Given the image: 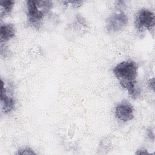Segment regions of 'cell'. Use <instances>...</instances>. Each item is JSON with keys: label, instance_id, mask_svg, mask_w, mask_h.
<instances>
[{"label": "cell", "instance_id": "cell-9", "mask_svg": "<svg viewBox=\"0 0 155 155\" xmlns=\"http://www.w3.org/2000/svg\"><path fill=\"white\" fill-rule=\"evenodd\" d=\"M16 154H21V155H24V154H36V153L30 147H24L22 148L19 149Z\"/></svg>", "mask_w": 155, "mask_h": 155}, {"label": "cell", "instance_id": "cell-7", "mask_svg": "<svg viewBox=\"0 0 155 155\" xmlns=\"http://www.w3.org/2000/svg\"><path fill=\"white\" fill-rule=\"evenodd\" d=\"M16 28L12 24H2L0 26V43L5 44L15 37Z\"/></svg>", "mask_w": 155, "mask_h": 155}, {"label": "cell", "instance_id": "cell-4", "mask_svg": "<svg viewBox=\"0 0 155 155\" xmlns=\"http://www.w3.org/2000/svg\"><path fill=\"white\" fill-rule=\"evenodd\" d=\"M127 16L121 10H117L112 13L107 20L106 28L108 33H116L124 30L127 24Z\"/></svg>", "mask_w": 155, "mask_h": 155}, {"label": "cell", "instance_id": "cell-1", "mask_svg": "<svg viewBox=\"0 0 155 155\" xmlns=\"http://www.w3.org/2000/svg\"><path fill=\"white\" fill-rule=\"evenodd\" d=\"M138 65L133 61H125L117 64L113 72L121 87L133 99H137L140 91L136 87Z\"/></svg>", "mask_w": 155, "mask_h": 155}, {"label": "cell", "instance_id": "cell-2", "mask_svg": "<svg viewBox=\"0 0 155 155\" xmlns=\"http://www.w3.org/2000/svg\"><path fill=\"white\" fill-rule=\"evenodd\" d=\"M53 7L51 1H27V18L28 25L39 29L42 20Z\"/></svg>", "mask_w": 155, "mask_h": 155}, {"label": "cell", "instance_id": "cell-8", "mask_svg": "<svg viewBox=\"0 0 155 155\" xmlns=\"http://www.w3.org/2000/svg\"><path fill=\"white\" fill-rule=\"evenodd\" d=\"M15 5L14 1H0V16L1 18L9 15Z\"/></svg>", "mask_w": 155, "mask_h": 155}, {"label": "cell", "instance_id": "cell-6", "mask_svg": "<svg viewBox=\"0 0 155 155\" xmlns=\"http://www.w3.org/2000/svg\"><path fill=\"white\" fill-rule=\"evenodd\" d=\"M1 110L2 113L6 114L11 111L15 106V100L13 97L8 93L4 86V83L1 79Z\"/></svg>", "mask_w": 155, "mask_h": 155}, {"label": "cell", "instance_id": "cell-11", "mask_svg": "<svg viewBox=\"0 0 155 155\" xmlns=\"http://www.w3.org/2000/svg\"><path fill=\"white\" fill-rule=\"evenodd\" d=\"M136 154H149V153L147 151V150L145 148H141L140 149H139L137 151Z\"/></svg>", "mask_w": 155, "mask_h": 155}, {"label": "cell", "instance_id": "cell-10", "mask_svg": "<svg viewBox=\"0 0 155 155\" xmlns=\"http://www.w3.org/2000/svg\"><path fill=\"white\" fill-rule=\"evenodd\" d=\"M68 3H71L72 6L76 8H78L83 4L82 1H67Z\"/></svg>", "mask_w": 155, "mask_h": 155}, {"label": "cell", "instance_id": "cell-5", "mask_svg": "<svg viewBox=\"0 0 155 155\" xmlns=\"http://www.w3.org/2000/svg\"><path fill=\"white\" fill-rule=\"evenodd\" d=\"M115 116L120 120L127 122L133 119V107L127 101L119 103L115 107Z\"/></svg>", "mask_w": 155, "mask_h": 155}, {"label": "cell", "instance_id": "cell-3", "mask_svg": "<svg viewBox=\"0 0 155 155\" xmlns=\"http://www.w3.org/2000/svg\"><path fill=\"white\" fill-rule=\"evenodd\" d=\"M154 24V14L151 10L143 8L137 12L134 19V25L137 31L141 33L145 30L153 29Z\"/></svg>", "mask_w": 155, "mask_h": 155}]
</instances>
